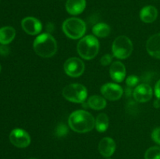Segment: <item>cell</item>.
Instances as JSON below:
<instances>
[{"instance_id": "obj_1", "label": "cell", "mask_w": 160, "mask_h": 159, "mask_svg": "<svg viewBox=\"0 0 160 159\" xmlns=\"http://www.w3.org/2000/svg\"><path fill=\"white\" fill-rule=\"evenodd\" d=\"M69 126L77 132H87L95 126V120L91 113L84 110H77L70 115Z\"/></svg>"}, {"instance_id": "obj_2", "label": "cell", "mask_w": 160, "mask_h": 159, "mask_svg": "<svg viewBox=\"0 0 160 159\" xmlns=\"http://www.w3.org/2000/svg\"><path fill=\"white\" fill-rule=\"evenodd\" d=\"M34 50L38 55L42 58H50L57 51V43L52 36L44 33L38 36L33 44Z\"/></svg>"}, {"instance_id": "obj_3", "label": "cell", "mask_w": 160, "mask_h": 159, "mask_svg": "<svg viewBox=\"0 0 160 159\" xmlns=\"http://www.w3.org/2000/svg\"><path fill=\"white\" fill-rule=\"evenodd\" d=\"M77 48L78 54L82 59L90 60L98 55L99 43L95 36L87 35L79 41Z\"/></svg>"}, {"instance_id": "obj_4", "label": "cell", "mask_w": 160, "mask_h": 159, "mask_svg": "<svg viewBox=\"0 0 160 159\" xmlns=\"http://www.w3.org/2000/svg\"><path fill=\"white\" fill-rule=\"evenodd\" d=\"M64 34L71 39H79L86 32V23L79 18H69L62 23Z\"/></svg>"}, {"instance_id": "obj_5", "label": "cell", "mask_w": 160, "mask_h": 159, "mask_svg": "<svg viewBox=\"0 0 160 159\" xmlns=\"http://www.w3.org/2000/svg\"><path fill=\"white\" fill-rule=\"evenodd\" d=\"M112 54L119 59H124L129 57L133 51V44L129 37L120 35L114 40L112 46Z\"/></svg>"}, {"instance_id": "obj_6", "label": "cell", "mask_w": 160, "mask_h": 159, "mask_svg": "<svg viewBox=\"0 0 160 159\" xmlns=\"http://www.w3.org/2000/svg\"><path fill=\"white\" fill-rule=\"evenodd\" d=\"M62 96L67 101L74 103H83L88 96L87 88L80 84H71L62 90Z\"/></svg>"}, {"instance_id": "obj_7", "label": "cell", "mask_w": 160, "mask_h": 159, "mask_svg": "<svg viewBox=\"0 0 160 159\" xmlns=\"http://www.w3.org/2000/svg\"><path fill=\"white\" fill-rule=\"evenodd\" d=\"M63 68L64 71L68 76L71 77H78L83 74L85 65L81 59L73 57L66 61Z\"/></svg>"}, {"instance_id": "obj_8", "label": "cell", "mask_w": 160, "mask_h": 159, "mask_svg": "<svg viewBox=\"0 0 160 159\" xmlns=\"http://www.w3.org/2000/svg\"><path fill=\"white\" fill-rule=\"evenodd\" d=\"M9 140L12 145L19 148H25L31 143V137L29 134L20 128H17L11 131L9 134Z\"/></svg>"}, {"instance_id": "obj_9", "label": "cell", "mask_w": 160, "mask_h": 159, "mask_svg": "<svg viewBox=\"0 0 160 159\" xmlns=\"http://www.w3.org/2000/svg\"><path fill=\"white\" fill-rule=\"evenodd\" d=\"M101 93L105 98L109 101H117L123 94V88L120 85L112 83H107L102 86Z\"/></svg>"}, {"instance_id": "obj_10", "label": "cell", "mask_w": 160, "mask_h": 159, "mask_svg": "<svg viewBox=\"0 0 160 159\" xmlns=\"http://www.w3.org/2000/svg\"><path fill=\"white\" fill-rule=\"evenodd\" d=\"M21 26L23 31L30 35H36L42 31V23L33 17H25L22 20Z\"/></svg>"}, {"instance_id": "obj_11", "label": "cell", "mask_w": 160, "mask_h": 159, "mask_svg": "<svg viewBox=\"0 0 160 159\" xmlns=\"http://www.w3.org/2000/svg\"><path fill=\"white\" fill-rule=\"evenodd\" d=\"M152 89L148 84H142L137 86L133 91L134 98L138 102H146L152 98Z\"/></svg>"}, {"instance_id": "obj_12", "label": "cell", "mask_w": 160, "mask_h": 159, "mask_svg": "<svg viewBox=\"0 0 160 159\" xmlns=\"http://www.w3.org/2000/svg\"><path fill=\"white\" fill-rule=\"evenodd\" d=\"M116 150V143L110 137H104L98 143V151L105 157H109L114 154Z\"/></svg>"}, {"instance_id": "obj_13", "label": "cell", "mask_w": 160, "mask_h": 159, "mask_svg": "<svg viewBox=\"0 0 160 159\" xmlns=\"http://www.w3.org/2000/svg\"><path fill=\"white\" fill-rule=\"evenodd\" d=\"M109 74L115 82H122L126 76V68L124 64L120 61L112 62L109 69Z\"/></svg>"}, {"instance_id": "obj_14", "label": "cell", "mask_w": 160, "mask_h": 159, "mask_svg": "<svg viewBox=\"0 0 160 159\" xmlns=\"http://www.w3.org/2000/svg\"><path fill=\"white\" fill-rule=\"evenodd\" d=\"M146 50L148 54L156 59H160V33L151 36L147 41Z\"/></svg>"}, {"instance_id": "obj_15", "label": "cell", "mask_w": 160, "mask_h": 159, "mask_svg": "<svg viewBox=\"0 0 160 159\" xmlns=\"http://www.w3.org/2000/svg\"><path fill=\"white\" fill-rule=\"evenodd\" d=\"M86 7V0H67L66 9L71 15H79Z\"/></svg>"}, {"instance_id": "obj_16", "label": "cell", "mask_w": 160, "mask_h": 159, "mask_svg": "<svg viewBox=\"0 0 160 159\" xmlns=\"http://www.w3.org/2000/svg\"><path fill=\"white\" fill-rule=\"evenodd\" d=\"M158 17V10L155 6H147L142 9L140 12V18L145 23H151L156 20Z\"/></svg>"}, {"instance_id": "obj_17", "label": "cell", "mask_w": 160, "mask_h": 159, "mask_svg": "<svg viewBox=\"0 0 160 159\" xmlns=\"http://www.w3.org/2000/svg\"><path fill=\"white\" fill-rule=\"evenodd\" d=\"M16 36V31L12 26H3L0 28V44L8 45L12 41Z\"/></svg>"}, {"instance_id": "obj_18", "label": "cell", "mask_w": 160, "mask_h": 159, "mask_svg": "<svg viewBox=\"0 0 160 159\" xmlns=\"http://www.w3.org/2000/svg\"><path fill=\"white\" fill-rule=\"evenodd\" d=\"M88 105L94 110H102L106 106V101L104 97L93 95L88 100Z\"/></svg>"}, {"instance_id": "obj_19", "label": "cell", "mask_w": 160, "mask_h": 159, "mask_svg": "<svg viewBox=\"0 0 160 159\" xmlns=\"http://www.w3.org/2000/svg\"><path fill=\"white\" fill-rule=\"evenodd\" d=\"M110 27L105 23H99L95 24L92 27V32L94 35L98 37H106L110 34Z\"/></svg>"}, {"instance_id": "obj_20", "label": "cell", "mask_w": 160, "mask_h": 159, "mask_svg": "<svg viewBox=\"0 0 160 159\" xmlns=\"http://www.w3.org/2000/svg\"><path fill=\"white\" fill-rule=\"evenodd\" d=\"M109 127V118L105 113H100L95 119V128L97 131L103 132L107 130Z\"/></svg>"}, {"instance_id": "obj_21", "label": "cell", "mask_w": 160, "mask_h": 159, "mask_svg": "<svg viewBox=\"0 0 160 159\" xmlns=\"http://www.w3.org/2000/svg\"><path fill=\"white\" fill-rule=\"evenodd\" d=\"M145 159H160L159 147H152L148 148L145 154Z\"/></svg>"}, {"instance_id": "obj_22", "label": "cell", "mask_w": 160, "mask_h": 159, "mask_svg": "<svg viewBox=\"0 0 160 159\" xmlns=\"http://www.w3.org/2000/svg\"><path fill=\"white\" fill-rule=\"evenodd\" d=\"M67 133H68V129L65 124L60 123L58 125L56 129V134L58 137H65Z\"/></svg>"}, {"instance_id": "obj_23", "label": "cell", "mask_w": 160, "mask_h": 159, "mask_svg": "<svg viewBox=\"0 0 160 159\" xmlns=\"http://www.w3.org/2000/svg\"><path fill=\"white\" fill-rule=\"evenodd\" d=\"M139 82V78L137 76H134V75H131L129 76L126 80V84L129 87H134L138 84Z\"/></svg>"}, {"instance_id": "obj_24", "label": "cell", "mask_w": 160, "mask_h": 159, "mask_svg": "<svg viewBox=\"0 0 160 159\" xmlns=\"http://www.w3.org/2000/svg\"><path fill=\"white\" fill-rule=\"evenodd\" d=\"M152 138L156 143L160 145V127H157L152 132Z\"/></svg>"}, {"instance_id": "obj_25", "label": "cell", "mask_w": 160, "mask_h": 159, "mask_svg": "<svg viewBox=\"0 0 160 159\" xmlns=\"http://www.w3.org/2000/svg\"><path fill=\"white\" fill-rule=\"evenodd\" d=\"M112 57L110 55L106 54V55H104L101 58L100 62H101V64L103 65V66H106V65H109V64L112 62Z\"/></svg>"}, {"instance_id": "obj_26", "label": "cell", "mask_w": 160, "mask_h": 159, "mask_svg": "<svg viewBox=\"0 0 160 159\" xmlns=\"http://www.w3.org/2000/svg\"><path fill=\"white\" fill-rule=\"evenodd\" d=\"M9 49L6 45H0V55L3 56H6L9 55Z\"/></svg>"}, {"instance_id": "obj_27", "label": "cell", "mask_w": 160, "mask_h": 159, "mask_svg": "<svg viewBox=\"0 0 160 159\" xmlns=\"http://www.w3.org/2000/svg\"><path fill=\"white\" fill-rule=\"evenodd\" d=\"M155 94L158 99H160V80L157 81L155 86Z\"/></svg>"}, {"instance_id": "obj_28", "label": "cell", "mask_w": 160, "mask_h": 159, "mask_svg": "<svg viewBox=\"0 0 160 159\" xmlns=\"http://www.w3.org/2000/svg\"><path fill=\"white\" fill-rule=\"evenodd\" d=\"M159 100H160V99H158V98H157V100H156V101H155V102H154V106H155V107H156V108H159V106H160Z\"/></svg>"}, {"instance_id": "obj_29", "label": "cell", "mask_w": 160, "mask_h": 159, "mask_svg": "<svg viewBox=\"0 0 160 159\" xmlns=\"http://www.w3.org/2000/svg\"><path fill=\"white\" fill-rule=\"evenodd\" d=\"M29 159H38V158H34V157H31V158H29Z\"/></svg>"}, {"instance_id": "obj_30", "label": "cell", "mask_w": 160, "mask_h": 159, "mask_svg": "<svg viewBox=\"0 0 160 159\" xmlns=\"http://www.w3.org/2000/svg\"><path fill=\"white\" fill-rule=\"evenodd\" d=\"M0 73H1V65H0Z\"/></svg>"}, {"instance_id": "obj_31", "label": "cell", "mask_w": 160, "mask_h": 159, "mask_svg": "<svg viewBox=\"0 0 160 159\" xmlns=\"http://www.w3.org/2000/svg\"><path fill=\"white\" fill-rule=\"evenodd\" d=\"M109 159H111V158H109Z\"/></svg>"}]
</instances>
